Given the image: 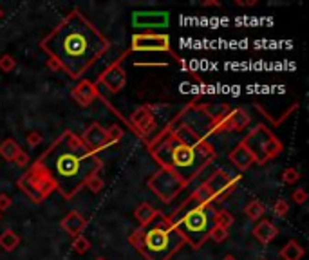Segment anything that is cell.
<instances>
[{
	"instance_id": "cell-1",
	"label": "cell",
	"mask_w": 309,
	"mask_h": 260,
	"mask_svg": "<svg viewBox=\"0 0 309 260\" xmlns=\"http://www.w3.org/2000/svg\"><path fill=\"white\" fill-rule=\"evenodd\" d=\"M40 47L69 78L78 80L103 58L111 42L85 15L72 11L40 42Z\"/></svg>"
},
{
	"instance_id": "cell-2",
	"label": "cell",
	"mask_w": 309,
	"mask_h": 260,
	"mask_svg": "<svg viewBox=\"0 0 309 260\" xmlns=\"http://www.w3.org/2000/svg\"><path fill=\"white\" fill-rule=\"evenodd\" d=\"M36 163L47 170L56 192L65 201H71L76 193L82 192L89 179L98 175L103 168L98 154H92L80 136L71 130H64Z\"/></svg>"
},
{
	"instance_id": "cell-3",
	"label": "cell",
	"mask_w": 309,
	"mask_h": 260,
	"mask_svg": "<svg viewBox=\"0 0 309 260\" xmlns=\"http://www.w3.org/2000/svg\"><path fill=\"white\" fill-rule=\"evenodd\" d=\"M148 152L163 170L177 175L185 185H190L214 163L215 150L212 143L188 146L179 141L170 130L163 128L147 141Z\"/></svg>"
},
{
	"instance_id": "cell-4",
	"label": "cell",
	"mask_w": 309,
	"mask_h": 260,
	"mask_svg": "<svg viewBox=\"0 0 309 260\" xmlns=\"http://www.w3.org/2000/svg\"><path fill=\"white\" fill-rule=\"evenodd\" d=\"M185 237L167 219L156 226L141 228V246L138 251L147 260H170L183 246Z\"/></svg>"
},
{
	"instance_id": "cell-5",
	"label": "cell",
	"mask_w": 309,
	"mask_h": 260,
	"mask_svg": "<svg viewBox=\"0 0 309 260\" xmlns=\"http://www.w3.org/2000/svg\"><path fill=\"white\" fill-rule=\"evenodd\" d=\"M212 215L214 210L212 206L206 204H195L194 208H190L187 213L179 219L175 217H165L174 228H177L181 231V235L185 237L187 244H190L194 249H201L204 246V242L208 241L210 229L214 226L212 222Z\"/></svg>"
},
{
	"instance_id": "cell-6",
	"label": "cell",
	"mask_w": 309,
	"mask_h": 260,
	"mask_svg": "<svg viewBox=\"0 0 309 260\" xmlns=\"http://www.w3.org/2000/svg\"><path fill=\"white\" fill-rule=\"evenodd\" d=\"M239 181H241V175H239V173L234 175V173H230L228 170H222V168L215 170L199 188H195V192L192 193L190 197L183 202L170 217L177 215V213L181 212L185 206L190 204L192 201H194L195 204H206V206H212V204H215V202L222 201V199H226L235 188H237Z\"/></svg>"
},
{
	"instance_id": "cell-7",
	"label": "cell",
	"mask_w": 309,
	"mask_h": 260,
	"mask_svg": "<svg viewBox=\"0 0 309 260\" xmlns=\"http://www.w3.org/2000/svg\"><path fill=\"white\" fill-rule=\"evenodd\" d=\"M242 145L250 150L257 165H266L268 161L280 155V152L284 150L282 141L266 125H257L253 130H250L242 138Z\"/></svg>"
},
{
	"instance_id": "cell-8",
	"label": "cell",
	"mask_w": 309,
	"mask_h": 260,
	"mask_svg": "<svg viewBox=\"0 0 309 260\" xmlns=\"http://www.w3.org/2000/svg\"><path fill=\"white\" fill-rule=\"evenodd\" d=\"M16 185H18V188L22 190L33 202H36V204L44 202L53 192H56V186L55 183H53L51 175L47 173V170L42 165H38L36 161L35 165L16 181Z\"/></svg>"
},
{
	"instance_id": "cell-9",
	"label": "cell",
	"mask_w": 309,
	"mask_h": 260,
	"mask_svg": "<svg viewBox=\"0 0 309 260\" xmlns=\"http://www.w3.org/2000/svg\"><path fill=\"white\" fill-rule=\"evenodd\" d=\"M147 185H148V188L165 202V204H167V202H172L183 190L187 188V185H185L177 175H174L172 172L163 170V168L159 170V172H156L154 175L148 179Z\"/></svg>"
},
{
	"instance_id": "cell-10",
	"label": "cell",
	"mask_w": 309,
	"mask_h": 260,
	"mask_svg": "<svg viewBox=\"0 0 309 260\" xmlns=\"http://www.w3.org/2000/svg\"><path fill=\"white\" fill-rule=\"evenodd\" d=\"M251 116L237 107V109H230L228 105L222 107V111L219 114H215L214 126H212L210 136L222 134V132H239V130H244L246 126L250 125Z\"/></svg>"
},
{
	"instance_id": "cell-11",
	"label": "cell",
	"mask_w": 309,
	"mask_h": 260,
	"mask_svg": "<svg viewBox=\"0 0 309 260\" xmlns=\"http://www.w3.org/2000/svg\"><path fill=\"white\" fill-rule=\"evenodd\" d=\"M131 49L138 53H172L170 36L159 33H136L131 40ZM174 55V53H172Z\"/></svg>"
},
{
	"instance_id": "cell-12",
	"label": "cell",
	"mask_w": 309,
	"mask_h": 260,
	"mask_svg": "<svg viewBox=\"0 0 309 260\" xmlns=\"http://www.w3.org/2000/svg\"><path fill=\"white\" fill-rule=\"evenodd\" d=\"M123 58H118L114 63H111L103 72H99L96 80V87H103L109 94H118L123 87L127 85V72L121 67Z\"/></svg>"
},
{
	"instance_id": "cell-13",
	"label": "cell",
	"mask_w": 309,
	"mask_h": 260,
	"mask_svg": "<svg viewBox=\"0 0 309 260\" xmlns=\"http://www.w3.org/2000/svg\"><path fill=\"white\" fill-rule=\"evenodd\" d=\"M170 16L167 11H136L132 13V25L139 31L167 28Z\"/></svg>"
},
{
	"instance_id": "cell-14",
	"label": "cell",
	"mask_w": 309,
	"mask_h": 260,
	"mask_svg": "<svg viewBox=\"0 0 309 260\" xmlns=\"http://www.w3.org/2000/svg\"><path fill=\"white\" fill-rule=\"evenodd\" d=\"M131 126L143 139L148 141V136L156 130V116L150 105H141L131 116Z\"/></svg>"
},
{
	"instance_id": "cell-15",
	"label": "cell",
	"mask_w": 309,
	"mask_h": 260,
	"mask_svg": "<svg viewBox=\"0 0 309 260\" xmlns=\"http://www.w3.org/2000/svg\"><path fill=\"white\" fill-rule=\"evenodd\" d=\"M82 143L91 150L92 154H98L99 150L107 148L109 139H107V128H103L99 123H92L91 126H87L84 134H82Z\"/></svg>"
},
{
	"instance_id": "cell-16",
	"label": "cell",
	"mask_w": 309,
	"mask_h": 260,
	"mask_svg": "<svg viewBox=\"0 0 309 260\" xmlns=\"http://www.w3.org/2000/svg\"><path fill=\"white\" fill-rule=\"evenodd\" d=\"M71 96L80 107H89L99 98V91L94 82H91V80H82V82H78V85L72 87Z\"/></svg>"
},
{
	"instance_id": "cell-17",
	"label": "cell",
	"mask_w": 309,
	"mask_h": 260,
	"mask_svg": "<svg viewBox=\"0 0 309 260\" xmlns=\"http://www.w3.org/2000/svg\"><path fill=\"white\" fill-rule=\"evenodd\" d=\"M60 226H62V229H64L65 233H69V235L74 239V237L82 235L84 229L87 228V219L80 212H69L67 215L62 219Z\"/></svg>"
},
{
	"instance_id": "cell-18",
	"label": "cell",
	"mask_w": 309,
	"mask_h": 260,
	"mask_svg": "<svg viewBox=\"0 0 309 260\" xmlns=\"http://www.w3.org/2000/svg\"><path fill=\"white\" fill-rule=\"evenodd\" d=\"M228 159H230L231 165H234L237 170H241V172H246V170L250 168L251 165H255L253 155L250 154V150H248L244 145H242V141L237 143V146H235V148L230 152Z\"/></svg>"
},
{
	"instance_id": "cell-19",
	"label": "cell",
	"mask_w": 309,
	"mask_h": 260,
	"mask_svg": "<svg viewBox=\"0 0 309 260\" xmlns=\"http://www.w3.org/2000/svg\"><path fill=\"white\" fill-rule=\"evenodd\" d=\"M277 235H278V228L271 221H268V219H261L253 228V237L264 246L270 244Z\"/></svg>"
},
{
	"instance_id": "cell-20",
	"label": "cell",
	"mask_w": 309,
	"mask_h": 260,
	"mask_svg": "<svg viewBox=\"0 0 309 260\" xmlns=\"http://www.w3.org/2000/svg\"><path fill=\"white\" fill-rule=\"evenodd\" d=\"M159 215H161V213H159L152 204H148V202H141V204L134 210V217H136V221L139 222V228H147V226H150Z\"/></svg>"
},
{
	"instance_id": "cell-21",
	"label": "cell",
	"mask_w": 309,
	"mask_h": 260,
	"mask_svg": "<svg viewBox=\"0 0 309 260\" xmlns=\"http://www.w3.org/2000/svg\"><path fill=\"white\" fill-rule=\"evenodd\" d=\"M20 150H22V146H20L18 143H16L15 139H11V138L0 143V155H2L6 161H13V163H15L16 155L20 154Z\"/></svg>"
},
{
	"instance_id": "cell-22",
	"label": "cell",
	"mask_w": 309,
	"mask_h": 260,
	"mask_svg": "<svg viewBox=\"0 0 309 260\" xmlns=\"http://www.w3.org/2000/svg\"><path fill=\"white\" fill-rule=\"evenodd\" d=\"M20 244V237L16 235L13 229H6V231L0 233V248L4 249L6 253H11L18 248Z\"/></svg>"
},
{
	"instance_id": "cell-23",
	"label": "cell",
	"mask_w": 309,
	"mask_h": 260,
	"mask_svg": "<svg viewBox=\"0 0 309 260\" xmlns=\"http://www.w3.org/2000/svg\"><path fill=\"white\" fill-rule=\"evenodd\" d=\"M280 256L284 260H300L304 256V248L297 241H290L280 249Z\"/></svg>"
},
{
	"instance_id": "cell-24",
	"label": "cell",
	"mask_w": 309,
	"mask_h": 260,
	"mask_svg": "<svg viewBox=\"0 0 309 260\" xmlns=\"http://www.w3.org/2000/svg\"><path fill=\"white\" fill-rule=\"evenodd\" d=\"M264 213H266L264 204H262L261 201H257V199L250 201L248 204H246V208H244V215L248 217L250 221H261Z\"/></svg>"
},
{
	"instance_id": "cell-25",
	"label": "cell",
	"mask_w": 309,
	"mask_h": 260,
	"mask_svg": "<svg viewBox=\"0 0 309 260\" xmlns=\"http://www.w3.org/2000/svg\"><path fill=\"white\" fill-rule=\"evenodd\" d=\"M234 215H231L230 212H226V210H217V212H214V215H212V222H214V226H219V228L222 229H230V226L234 224Z\"/></svg>"
},
{
	"instance_id": "cell-26",
	"label": "cell",
	"mask_w": 309,
	"mask_h": 260,
	"mask_svg": "<svg viewBox=\"0 0 309 260\" xmlns=\"http://www.w3.org/2000/svg\"><path fill=\"white\" fill-rule=\"evenodd\" d=\"M72 249H74L78 255H84V253H87L89 249H91V242H89L87 237L78 235L72 239Z\"/></svg>"
},
{
	"instance_id": "cell-27",
	"label": "cell",
	"mask_w": 309,
	"mask_h": 260,
	"mask_svg": "<svg viewBox=\"0 0 309 260\" xmlns=\"http://www.w3.org/2000/svg\"><path fill=\"white\" fill-rule=\"evenodd\" d=\"M228 229H222V228H219V226H212V229H210V235H208V239H212L214 242H224L226 239H228Z\"/></svg>"
},
{
	"instance_id": "cell-28",
	"label": "cell",
	"mask_w": 309,
	"mask_h": 260,
	"mask_svg": "<svg viewBox=\"0 0 309 260\" xmlns=\"http://www.w3.org/2000/svg\"><path fill=\"white\" fill-rule=\"evenodd\" d=\"M300 179V172H298L297 168H284V172H282V181L286 183V185H295V183Z\"/></svg>"
},
{
	"instance_id": "cell-29",
	"label": "cell",
	"mask_w": 309,
	"mask_h": 260,
	"mask_svg": "<svg viewBox=\"0 0 309 260\" xmlns=\"http://www.w3.org/2000/svg\"><path fill=\"white\" fill-rule=\"evenodd\" d=\"M123 138V128L118 125H112L111 128L107 130V139H109V145H116L118 141H121Z\"/></svg>"
},
{
	"instance_id": "cell-30",
	"label": "cell",
	"mask_w": 309,
	"mask_h": 260,
	"mask_svg": "<svg viewBox=\"0 0 309 260\" xmlns=\"http://www.w3.org/2000/svg\"><path fill=\"white\" fill-rule=\"evenodd\" d=\"M103 186H105V183H103V179L99 177V175H94V177H91L87 181V185H85V188L89 190L91 193H99L103 190Z\"/></svg>"
},
{
	"instance_id": "cell-31",
	"label": "cell",
	"mask_w": 309,
	"mask_h": 260,
	"mask_svg": "<svg viewBox=\"0 0 309 260\" xmlns=\"http://www.w3.org/2000/svg\"><path fill=\"white\" fill-rule=\"evenodd\" d=\"M16 67V62L11 55H4L0 56V71L2 72H11L13 69Z\"/></svg>"
},
{
	"instance_id": "cell-32",
	"label": "cell",
	"mask_w": 309,
	"mask_h": 260,
	"mask_svg": "<svg viewBox=\"0 0 309 260\" xmlns=\"http://www.w3.org/2000/svg\"><path fill=\"white\" fill-rule=\"evenodd\" d=\"M288 212H290V202L286 201V199H278L273 206V213L277 217H284L288 215Z\"/></svg>"
},
{
	"instance_id": "cell-33",
	"label": "cell",
	"mask_w": 309,
	"mask_h": 260,
	"mask_svg": "<svg viewBox=\"0 0 309 260\" xmlns=\"http://www.w3.org/2000/svg\"><path fill=\"white\" fill-rule=\"evenodd\" d=\"M25 141H28L29 146H33V148H35V146H38L40 143L44 141V136H42V132H40V130H31V132L25 136Z\"/></svg>"
},
{
	"instance_id": "cell-34",
	"label": "cell",
	"mask_w": 309,
	"mask_h": 260,
	"mask_svg": "<svg viewBox=\"0 0 309 260\" xmlns=\"http://www.w3.org/2000/svg\"><path fill=\"white\" fill-rule=\"evenodd\" d=\"M291 201H293L295 204H304V202H307V192H305L304 188H297L291 193Z\"/></svg>"
},
{
	"instance_id": "cell-35",
	"label": "cell",
	"mask_w": 309,
	"mask_h": 260,
	"mask_svg": "<svg viewBox=\"0 0 309 260\" xmlns=\"http://www.w3.org/2000/svg\"><path fill=\"white\" fill-rule=\"evenodd\" d=\"M15 163H16V165L20 166V168H24V166H28V165H29V155L25 154L24 150H20V154L16 155Z\"/></svg>"
},
{
	"instance_id": "cell-36",
	"label": "cell",
	"mask_w": 309,
	"mask_h": 260,
	"mask_svg": "<svg viewBox=\"0 0 309 260\" xmlns=\"http://www.w3.org/2000/svg\"><path fill=\"white\" fill-rule=\"evenodd\" d=\"M9 208H11V197L6 193H0V212H6Z\"/></svg>"
},
{
	"instance_id": "cell-37",
	"label": "cell",
	"mask_w": 309,
	"mask_h": 260,
	"mask_svg": "<svg viewBox=\"0 0 309 260\" xmlns=\"http://www.w3.org/2000/svg\"><path fill=\"white\" fill-rule=\"evenodd\" d=\"M255 4H257V0H235V6H239V8H250Z\"/></svg>"
},
{
	"instance_id": "cell-38",
	"label": "cell",
	"mask_w": 309,
	"mask_h": 260,
	"mask_svg": "<svg viewBox=\"0 0 309 260\" xmlns=\"http://www.w3.org/2000/svg\"><path fill=\"white\" fill-rule=\"evenodd\" d=\"M47 67L51 69L53 72L62 71V69H60V65H58V62H56V60H53V58H49V56H47Z\"/></svg>"
},
{
	"instance_id": "cell-39",
	"label": "cell",
	"mask_w": 309,
	"mask_h": 260,
	"mask_svg": "<svg viewBox=\"0 0 309 260\" xmlns=\"http://www.w3.org/2000/svg\"><path fill=\"white\" fill-rule=\"evenodd\" d=\"M202 6H204V8H219V6H221V2H217V0H204V2H202Z\"/></svg>"
},
{
	"instance_id": "cell-40",
	"label": "cell",
	"mask_w": 309,
	"mask_h": 260,
	"mask_svg": "<svg viewBox=\"0 0 309 260\" xmlns=\"http://www.w3.org/2000/svg\"><path fill=\"white\" fill-rule=\"evenodd\" d=\"M221 260H237V256H234V255H224Z\"/></svg>"
},
{
	"instance_id": "cell-41",
	"label": "cell",
	"mask_w": 309,
	"mask_h": 260,
	"mask_svg": "<svg viewBox=\"0 0 309 260\" xmlns=\"http://www.w3.org/2000/svg\"><path fill=\"white\" fill-rule=\"evenodd\" d=\"M94 260H107L105 256H98V258H94Z\"/></svg>"
},
{
	"instance_id": "cell-42",
	"label": "cell",
	"mask_w": 309,
	"mask_h": 260,
	"mask_svg": "<svg viewBox=\"0 0 309 260\" xmlns=\"http://www.w3.org/2000/svg\"><path fill=\"white\" fill-rule=\"evenodd\" d=\"M2 15H4V11H2V9H0V18H2Z\"/></svg>"
},
{
	"instance_id": "cell-43",
	"label": "cell",
	"mask_w": 309,
	"mask_h": 260,
	"mask_svg": "<svg viewBox=\"0 0 309 260\" xmlns=\"http://www.w3.org/2000/svg\"><path fill=\"white\" fill-rule=\"evenodd\" d=\"M261 260H268V258H261Z\"/></svg>"
}]
</instances>
